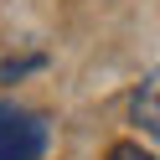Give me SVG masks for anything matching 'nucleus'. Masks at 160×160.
<instances>
[{"label": "nucleus", "mask_w": 160, "mask_h": 160, "mask_svg": "<svg viewBox=\"0 0 160 160\" xmlns=\"http://www.w3.org/2000/svg\"><path fill=\"white\" fill-rule=\"evenodd\" d=\"M129 114H134L139 129H150V134H160V67H150L145 83L134 88V98H129Z\"/></svg>", "instance_id": "2"}, {"label": "nucleus", "mask_w": 160, "mask_h": 160, "mask_svg": "<svg viewBox=\"0 0 160 160\" xmlns=\"http://www.w3.org/2000/svg\"><path fill=\"white\" fill-rule=\"evenodd\" d=\"M31 67H42V57H21V62H0V78H21V72H31Z\"/></svg>", "instance_id": "4"}, {"label": "nucleus", "mask_w": 160, "mask_h": 160, "mask_svg": "<svg viewBox=\"0 0 160 160\" xmlns=\"http://www.w3.org/2000/svg\"><path fill=\"white\" fill-rule=\"evenodd\" d=\"M108 160H155L150 150H139L134 139H119V145H108Z\"/></svg>", "instance_id": "3"}, {"label": "nucleus", "mask_w": 160, "mask_h": 160, "mask_svg": "<svg viewBox=\"0 0 160 160\" xmlns=\"http://www.w3.org/2000/svg\"><path fill=\"white\" fill-rule=\"evenodd\" d=\"M47 124L16 103H0V160H42Z\"/></svg>", "instance_id": "1"}]
</instances>
